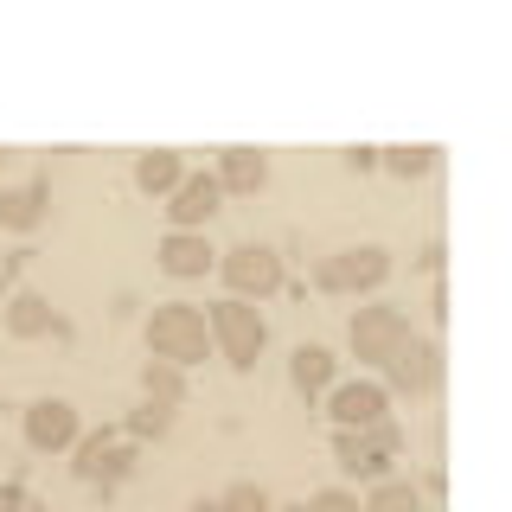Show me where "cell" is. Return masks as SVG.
<instances>
[{
  "instance_id": "cell-1",
  "label": "cell",
  "mask_w": 512,
  "mask_h": 512,
  "mask_svg": "<svg viewBox=\"0 0 512 512\" xmlns=\"http://www.w3.org/2000/svg\"><path fill=\"white\" fill-rule=\"evenodd\" d=\"M148 352L186 372V365H199L212 352V320L199 308H186V301H167V308L148 314Z\"/></svg>"
},
{
  "instance_id": "cell-2",
  "label": "cell",
  "mask_w": 512,
  "mask_h": 512,
  "mask_svg": "<svg viewBox=\"0 0 512 512\" xmlns=\"http://www.w3.org/2000/svg\"><path fill=\"white\" fill-rule=\"evenodd\" d=\"M404 455V429L397 423H378V429H333V461L359 480H391V461Z\"/></svg>"
},
{
  "instance_id": "cell-3",
  "label": "cell",
  "mask_w": 512,
  "mask_h": 512,
  "mask_svg": "<svg viewBox=\"0 0 512 512\" xmlns=\"http://www.w3.org/2000/svg\"><path fill=\"white\" fill-rule=\"evenodd\" d=\"M205 320H212V346H218L224 359L237 365V372H250V365H256V352L269 346L263 314H256L250 301H237V295H231V301H218V308L205 314Z\"/></svg>"
},
{
  "instance_id": "cell-4",
  "label": "cell",
  "mask_w": 512,
  "mask_h": 512,
  "mask_svg": "<svg viewBox=\"0 0 512 512\" xmlns=\"http://www.w3.org/2000/svg\"><path fill=\"white\" fill-rule=\"evenodd\" d=\"M218 276H224V288H231L237 301H250V295L263 301V295L282 288V256L269 244H237V250L218 256Z\"/></svg>"
},
{
  "instance_id": "cell-5",
  "label": "cell",
  "mask_w": 512,
  "mask_h": 512,
  "mask_svg": "<svg viewBox=\"0 0 512 512\" xmlns=\"http://www.w3.org/2000/svg\"><path fill=\"white\" fill-rule=\"evenodd\" d=\"M410 340V320L397 314V308H359L352 314V352H359V365H378V372H391V359L404 352Z\"/></svg>"
},
{
  "instance_id": "cell-6",
  "label": "cell",
  "mask_w": 512,
  "mask_h": 512,
  "mask_svg": "<svg viewBox=\"0 0 512 512\" xmlns=\"http://www.w3.org/2000/svg\"><path fill=\"white\" fill-rule=\"evenodd\" d=\"M384 276H391V250H378V244H352L340 256H327L320 263V288L327 295H365V288H378Z\"/></svg>"
},
{
  "instance_id": "cell-7",
  "label": "cell",
  "mask_w": 512,
  "mask_h": 512,
  "mask_svg": "<svg viewBox=\"0 0 512 512\" xmlns=\"http://www.w3.org/2000/svg\"><path fill=\"white\" fill-rule=\"evenodd\" d=\"M391 384L404 397H436L442 391V346L429 340V333H410L404 352L391 359Z\"/></svg>"
},
{
  "instance_id": "cell-8",
  "label": "cell",
  "mask_w": 512,
  "mask_h": 512,
  "mask_svg": "<svg viewBox=\"0 0 512 512\" xmlns=\"http://www.w3.org/2000/svg\"><path fill=\"white\" fill-rule=\"evenodd\" d=\"M378 423H391V391L378 378L333 384V429H378Z\"/></svg>"
},
{
  "instance_id": "cell-9",
  "label": "cell",
  "mask_w": 512,
  "mask_h": 512,
  "mask_svg": "<svg viewBox=\"0 0 512 512\" xmlns=\"http://www.w3.org/2000/svg\"><path fill=\"white\" fill-rule=\"evenodd\" d=\"M26 442L39 448V455H64V448L84 442V429H77V404H64V397H39V404L26 410Z\"/></svg>"
},
{
  "instance_id": "cell-10",
  "label": "cell",
  "mask_w": 512,
  "mask_h": 512,
  "mask_svg": "<svg viewBox=\"0 0 512 512\" xmlns=\"http://www.w3.org/2000/svg\"><path fill=\"white\" fill-rule=\"evenodd\" d=\"M77 474L90 480V487H116V480L135 474V448H128L122 436H84L77 442Z\"/></svg>"
},
{
  "instance_id": "cell-11",
  "label": "cell",
  "mask_w": 512,
  "mask_h": 512,
  "mask_svg": "<svg viewBox=\"0 0 512 512\" xmlns=\"http://www.w3.org/2000/svg\"><path fill=\"white\" fill-rule=\"evenodd\" d=\"M218 205H224V186H218V173H186V186L173 192V231H205V224L218 218Z\"/></svg>"
},
{
  "instance_id": "cell-12",
  "label": "cell",
  "mask_w": 512,
  "mask_h": 512,
  "mask_svg": "<svg viewBox=\"0 0 512 512\" xmlns=\"http://www.w3.org/2000/svg\"><path fill=\"white\" fill-rule=\"evenodd\" d=\"M154 256H160V269H167L173 282H199L205 269L218 263V250L205 244V231H167V237H160V250H154Z\"/></svg>"
},
{
  "instance_id": "cell-13",
  "label": "cell",
  "mask_w": 512,
  "mask_h": 512,
  "mask_svg": "<svg viewBox=\"0 0 512 512\" xmlns=\"http://www.w3.org/2000/svg\"><path fill=\"white\" fill-rule=\"evenodd\" d=\"M7 333H13V340H45V333L71 340V320H64L45 295H13L7 301Z\"/></svg>"
},
{
  "instance_id": "cell-14",
  "label": "cell",
  "mask_w": 512,
  "mask_h": 512,
  "mask_svg": "<svg viewBox=\"0 0 512 512\" xmlns=\"http://www.w3.org/2000/svg\"><path fill=\"white\" fill-rule=\"evenodd\" d=\"M45 199H52V186H45V180L0 186V231H32V224L45 218Z\"/></svg>"
},
{
  "instance_id": "cell-15",
  "label": "cell",
  "mask_w": 512,
  "mask_h": 512,
  "mask_svg": "<svg viewBox=\"0 0 512 512\" xmlns=\"http://www.w3.org/2000/svg\"><path fill=\"white\" fill-rule=\"evenodd\" d=\"M218 186L224 192H263L269 186V154L263 148H224L218 154Z\"/></svg>"
},
{
  "instance_id": "cell-16",
  "label": "cell",
  "mask_w": 512,
  "mask_h": 512,
  "mask_svg": "<svg viewBox=\"0 0 512 512\" xmlns=\"http://www.w3.org/2000/svg\"><path fill=\"white\" fill-rule=\"evenodd\" d=\"M135 186H141V192H154V199H160V192L173 199V192L186 186V160L173 154V148H148V154L135 160Z\"/></svg>"
},
{
  "instance_id": "cell-17",
  "label": "cell",
  "mask_w": 512,
  "mask_h": 512,
  "mask_svg": "<svg viewBox=\"0 0 512 512\" xmlns=\"http://www.w3.org/2000/svg\"><path fill=\"white\" fill-rule=\"evenodd\" d=\"M288 378H295V391H327L333 384V352L327 346H295L288 352Z\"/></svg>"
},
{
  "instance_id": "cell-18",
  "label": "cell",
  "mask_w": 512,
  "mask_h": 512,
  "mask_svg": "<svg viewBox=\"0 0 512 512\" xmlns=\"http://www.w3.org/2000/svg\"><path fill=\"white\" fill-rule=\"evenodd\" d=\"M141 391H148L154 397V404H186V372H180V365H167V359H148V365H141Z\"/></svg>"
},
{
  "instance_id": "cell-19",
  "label": "cell",
  "mask_w": 512,
  "mask_h": 512,
  "mask_svg": "<svg viewBox=\"0 0 512 512\" xmlns=\"http://www.w3.org/2000/svg\"><path fill=\"white\" fill-rule=\"evenodd\" d=\"M436 160H442V148H429V141H416V148H384V173H397V180H429Z\"/></svg>"
},
{
  "instance_id": "cell-20",
  "label": "cell",
  "mask_w": 512,
  "mask_h": 512,
  "mask_svg": "<svg viewBox=\"0 0 512 512\" xmlns=\"http://www.w3.org/2000/svg\"><path fill=\"white\" fill-rule=\"evenodd\" d=\"M365 512H423V493L391 474V480H378V487L365 493Z\"/></svg>"
},
{
  "instance_id": "cell-21",
  "label": "cell",
  "mask_w": 512,
  "mask_h": 512,
  "mask_svg": "<svg viewBox=\"0 0 512 512\" xmlns=\"http://www.w3.org/2000/svg\"><path fill=\"white\" fill-rule=\"evenodd\" d=\"M167 429H173V410H167V404H154V397H148V404H141L135 416H128V436H141V442H160Z\"/></svg>"
},
{
  "instance_id": "cell-22",
  "label": "cell",
  "mask_w": 512,
  "mask_h": 512,
  "mask_svg": "<svg viewBox=\"0 0 512 512\" xmlns=\"http://www.w3.org/2000/svg\"><path fill=\"white\" fill-rule=\"evenodd\" d=\"M295 512H365V500L352 487H320V493H308V506H295Z\"/></svg>"
},
{
  "instance_id": "cell-23",
  "label": "cell",
  "mask_w": 512,
  "mask_h": 512,
  "mask_svg": "<svg viewBox=\"0 0 512 512\" xmlns=\"http://www.w3.org/2000/svg\"><path fill=\"white\" fill-rule=\"evenodd\" d=\"M218 506H224V512H269V493L256 487V480H237V487L218 493Z\"/></svg>"
},
{
  "instance_id": "cell-24",
  "label": "cell",
  "mask_w": 512,
  "mask_h": 512,
  "mask_svg": "<svg viewBox=\"0 0 512 512\" xmlns=\"http://www.w3.org/2000/svg\"><path fill=\"white\" fill-rule=\"evenodd\" d=\"M0 512H45L26 487H0Z\"/></svg>"
},
{
  "instance_id": "cell-25",
  "label": "cell",
  "mask_w": 512,
  "mask_h": 512,
  "mask_svg": "<svg viewBox=\"0 0 512 512\" xmlns=\"http://www.w3.org/2000/svg\"><path fill=\"white\" fill-rule=\"evenodd\" d=\"M346 167L352 173H378L384 167V148H346Z\"/></svg>"
},
{
  "instance_id": "cell-26",
  "label": "cell",
  "mask_w": 512,
  "mask_h": 512,
  "mask_svg": "<svg viewBox=\"0 0 512 512\" xmlns=\"http://www.w3.org/2000/svg\"><path fill=\"white\" fill-rule=\"evenodd\" d=\"M416 269H423V276H436V269H442V244H423V256H416Z\"/></svg>"
},
{
  "instance_id": "cell-27",
  "label": "cell",
  "mask_w": 512,
  "mask_h": 512,
  "mask_svg": "<svg viewBox=\"0 0 512 512\" xmlns=\"http://www.w3.org/2000/svg\"><path fill=\"white\" fill-rule=\"evenodd\" d=\"M7 167H13V148H0V186H7Z\"/></svg>"
},
{
  "instance_id": "cell-28",
  "label": "cell",
  "mask_w": 512,
  "mask_h": 512,
  "mask_svg": "<svg viewBox=\"0 0 512 512\" xmlns=\"http://www.w3.org/2000/svg\"><path fill=\"white\" fill-rule=\"evenodd\" d=\"M192 512H224V506H218V500H199V506H192Z\"/></svg>"
},
{
  "instance_id": "cell-29",
  "label": "cell",
  "mask_w": 512,
  "mask_h": 512,
  "mask_svg": "<svg viewBox=\"0 0 512 512\" xmlns=\"http://www.w3.org/2000/svg\"><path fill=\"white\" fill-rule=\"evenodd\" d=\"M0 320H7V314H0Z\"/></svg>"
}]
</instances>
